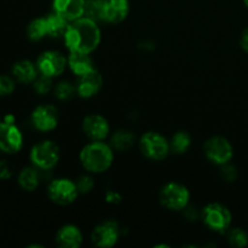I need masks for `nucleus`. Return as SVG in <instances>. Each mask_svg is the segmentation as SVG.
Here are the masks:
<instances>
[{"instance_id": "2eb2a0df", "label": "nucleus", "mask_w": 248, "mask_h": 248, "mask_svg": "<svg viewBox=\"0 0 248 248\" xmlns=\"http://www.w3.org/2000/svg\"><path fill=\"white\" fill-rule=\"evenodd\" d=\"M103 79L98 70L93 69L86 74L79 77V81L77 84V93L82 98H90L97 94L101 90Z\"/></svg>"}, {"instance_id": "39448f33", "label": "nucleus", "mask_w": 248, "mask_h": 248, "mask_svg": "<svg viewBox=\"0 0 248 248\" xmlns=\"http://www.w3.org/2000/svg\"><path fill=\"white\" fill-rule=\"evenodd\" d=\"M140 148L144 156L150 160H155V161L164 160L171 150L170 143L167 142L166 138L160 133L153 132V131L142 136L140 140Z\"/></svg>"}, {"instance_id": "72a5a7b5", "label": "nucleus", "mask_w": 248, "mask_h": 248, "mask_svg": "<svg viewBox=\"0 0 248 248\" xmlns=\"http://www.w3.org/2000/svg\"><path fill=\"white\" fill-rule=\"evenodd\" d=\"M240 44H241L242 50H244L245 52L248 53V28H246L244 31H242Z\"/></svg>"}, {"instance_id": "b1692460", "label": "nucleus", "mask_w": 248, "mask_h": 248, "mask_svg": "<svg viewBox=\"0 0 248 248\" xmlns=\"http://www.w3.org/2000/svg\"><path fill=\"white\" fill-rule=\"evenodd\" d=\"M190 135L188 132H184V131H179V132L174 133L171 142H170L171 150L176 153V154H183V153H186L190 148Z\"/></svg>"}, {"instance_id": "0eeeda50", "label": "nucleus", "mask_w": 248, "mask_h": 248, "mask_svg": "<svg viewBox=\"0 0 248 248\" xmlns=\"http://www.w3.org/2000/svg\"><path fill=\"white\" fill-rule=\"evenodd\" d=\"M47 193L52 202L65 206L74 202L79 191H78L75 182L67 178H57L51 182Z\"/></svg>"}, {"instance_id": "f3484780", "label": "nucleus", "mask_w": 248, "mask_h": 248, "mask_svg": "<svg viewBox=\"0 0 248 248\" xmlns=\"http://www.w3.org/2000/svg\"><path fill=\"white\" fill-rule=\"evenodd\" d=\"M56 242L62 248H79L82 244V234L75 225H63L57 232Z\"/></svg>"}, {"instance_id": "c85d7f7f", "label": "nucleus", "mask_w": 248, "mask_h": 248, "mask_svg": "<svg viewBox=\"0 0 248 248\" xmlns=\"http://www.w3.org/2000/svg\"><path fill=\"white\" fill-rule=\"evenodd\" d=\"M77 183L78 191L81 194H87L93 189L94 186V181L92 177L90 176H81L78 178V181L75 182Z\"/></svg>"}, {"instance_id": "6e6552de", "label": "nucleus", "mask_w": 248, "mask_h": 248, "mask_svg": "<svg viewBox=\"0 0 248 248\" xmlns=\"http://www.w3.org/2000/svg\"><path fill=\"white\" fill-rule=\"evenodd\" d=\"M203 150H205V155L210 161H212L213 164L220 165V166L228 164L234 155V149H232V145L230 144L229 140L224 137H220V136L210 138L205 143Z\"/></svg>"}, {"instance_id": "cd10ccee", "label": "nucleus", "mask_w": 248, "mask_h": 248, "mask_svg": "<svg viewBox=\"0 0 248 248\" xmlns=\"http://www.w3.org/2000/svg\"><path fill=\"white\" fill-rule=\"evenodd\" d=\"M34 84V89L39 94H46L52 89V78H48L46 75H41L36 78Z\"/></svg>"}, {"instance_id": "4468645a", "label": "nucleus", "mask_w": 248, "mask_h": 248, "mask_svg": "<svg viewBox=\"0 0 248 248\" xmlns=\"http://www.w3.org/2000/svg\"><path fill=\"white\" fill-rule=\"evenodd\" d=\"M82 131L91 140H103L109 135L110 127L103 116L92 114L84 119Z\"/></svg>"}, {"instance_id": "473e14b6", "label": "nucleus", "mask_w": 248, "mask_h": 248, "mask_svg": "<svg viewBox=\"0 0 248 248\" xmlns=\"http://www.w3.org/2000/svg\"><path fill=\"white\" fill-rule=\"evenodd\" d=\"M11 167L6 161H0V179H9L11 177Z\"/></svg>"}, {"instance_id": "dca6fc26", "label": "nucleus", "mask_w": 248, "mask_h": 248, "mask_svg": "<svg viewBox=\"0 0 248 248\" xmlns=\"http://www.w3.org/2000/svg\"><path fill=\"white\" fill-rule=\"evenodd\" d=\"M130 12L128 0H106L104 21L109 23H120Z\"/></svg>"}, {"instance_id": "5701e85b", "label": "nucleus", "mask_w": 248, "mask_h": 248, "mask_svg": "<svg viewBox=\"0 0 248 248\" xmlns=\"http://www.w3.org/2000/svg\"><path fill=\"white\" fill-rule=\"evenodd\" d=\"M104 5L106 0H86L84 16L96 22L104 21Z\"/></svg>"}, {"instance_id": "a211bd4d", "label": "nucleus", "mask_w": 248, "mask_h": 248, "mask_svg": "<svg viewBox=\"0 0 248 248\" xmlns=\"http://www.w3.org/2000/svg\"><path fill=\"white\" fill-rule=\"evenodd\" d=\"M67 62L70 70L78 77H81V75L96 69L93 67V62H92L91 57H90V53L69 52Z\"/></svg>"}, {"instance_id": "393cba45", "label": "nucleus", "mask_w": 248, "mask_h": 248, "mask_svg": "<svg viewBox=\"0 0 248 248\" xmlns=\"http://www.w3.org/2000/svg\"><path fill=\"white\" fill-rule=\"evenodd\" d=\"M28 36L31 40L38 41L41 40L43 38H45L47 35V29H46V21L45 17H41V18L34 19L33 22H31V24L28 26Z\"/></svg>"}, {"instance_id": "7ed1b4c3", "label": "nucleus", "mask_w": 248, "mask_h": 248, "mask_svg": "<svg viewBox=\"0 0 248 248\" xmlns=\"http://www.w3.org/2000/svg\"><path fill=\"white\" fill-rule=\"evenodd\" d=\"M31 160L36 169L52 170L60 160V148L52 140H43L31 148Z\"/></svg>"}, {"instance_id": "bb28decb", "label": "nucleus", "mask_w": 248, "mask_h": 248, "mask_svg": "<svg viewBox=\"0 0 248 248\" xmlns=\"http://www.w3.org/2000/svg\"><path fill=\"white\" fill-rule=\"evenodd\" d=\"M75 92H77V87L73 86L68 81L58 82L57 86L55 87V96L60 101H68V99H70L74 96Z\"/></svg>"}, {"instance_id": "f8f14e48", "label": "nucleus", "mask_w": 248, "mask_h": 248, "mask_svg": "<svg viewBox=\"0 0 248 248\" xmlns=\"http://www.w3.org/2000/svg\"><path fill=\"white\" fill-rule=\"evenodd\" d=\"M31 123L36 130L41 132H48L57 127L58 115L53 106H39L31 113Z\"/></svg>"}, {"instance_id": "f03ea898", "label": "nucleus", "mask_w": 248, "mask_h": 248, "mask_svg": "<svg viewBox=\"0 0 248 248\" xmlns=\"http://www.w3.org/2000/svg\"><path fill=\"white\" fill-rule=\"evenodd\" d=\"M113 148L102 140H92L80 152V162L91 173L106 172L113 164Z\"/></svg>"}, {"instance_id": "20e7f679", "label": "nucleus", "mask_w": 248, "mask_h": 248, "mask_svg": "<svg viewBox=\"0 0 248 248\" xmlns=\"http://www.w3.org/2000/svg\"><path fill=\"white\" fill-rule=\"evenodd\" d=\"M190 194L184 186L179 183H167L160 191V202L167 210H186L189 203Z\"/></svg>"}, {"instance_id": "c756f323", "label": "nucleus", "mask_w": 248, "mask_h": 248, "mask_svg": "<svg viewBox=\"0 0 248 248\" xmlns=\"http://www.w3.org/2000/svg\"><path fill=\"white\" fill-rule=\"evenodd\" d=\"M220 176H222V178L225 182H234L237 178L236 167L232 166V165H229V162L224 164L222 170H220Z\"/></svg>"}, {"instance_id": "6ab92c4d", "label": "nucleus", "mask_w": 248, "mask_h": 248, "mask_svg": "<svg viewBox=\"0 0 248 248\" xmlns=\"http://www.w3.org/2000/svg\"><path fill=\"white\" fill-rule=\"evenodd\" d=\"M15 78L22 84H31L38 78V67L31 61H19L12 68Z\"/></svg>"}, {"instance_id": "9d476101", "label": "nucleus", "mask_w": 248, "mask_h": 248, "mask_svg": "<svg viewBox=\"0 0 248 248\" xmlns=\"http://www.w3.org/2000/svg\"><path fill=\"white\" fill-rule=\"evenodd\" d=\"M23 137L15 123H0V150L7 154H14L21 150Z\"/></svg>"}, {"instance_id": "f704fd0d", "label": "nucleus", "mask_w": 248, "mask_h": 248, "mask_svg": "<svg viewBox=\"0 0 248 248\" xmlns=\"http://www.w3.org/2000/svg\"><path fill=\"white\" fill-rule=\"evenodd\" d=\"M244 4L246 5V7L248 9V0H244Z\"/></svg>"}, {"instance_id": "9b49d317", "label": "nucleus", "mask_w": 248, "mask_h": 248, "mask_svg": "<svg viewBox=\"0 0 248 248\" xmlns=\"http://www.w3.org/2000/svg\"><path fill=\"white\" fill-rule=\"evenodd\" d=\"M119 236H120L119 225L113 220H107L94 228L91 240L97 247L110 248L118 242Z\"/></svg>"}, {"instance_id": "1a4fd4ad", "label": "nucleus", "mask_w": 248, "mask_h": 248, "mask_svg": "<svg viewBox=\"0 0 248 248\" xmlns=\"http://www.w3.org/2000/svg\"><path fill=\"white\" fill-rule=\"evenodd\" d=\"M67 64V58L57 51H45L39 56L38 62H36L39 73L52 79L62 74Z\"/></svg>"}, {"instance_id": "ddd939ff", "label": "nucleus", "mask_w": 248, "mask_h": 248, "mask_svg": "<svg viewBox=\"0 0 248 248\" xmlns=\"http://www.w3.org/2000/svg\"><path fill=\"white\" fill-rule=\"evenodd\" d=\"M86 0H53V12L62 16L68 22L77 21L85 15Z\"/></svg>"}, {"instance_id": "412c9836", "label": "nucleus", "mask_w": 248, "mask_h": 248, "mask_svg": "<svg viewBox=\"0 0 248 248\" xmlns=\"http://www.w3.org/2000/svg\"><path fill=\"white\" fill-rule=\"evenodd\" d=\"M18 183L24 190H35L40 183V176H39L38 170L33 169V167H26L24 170H22L18 176Z\"/></svg>"}, {"instance_id": "f257e3e1", "label": "nucleus", "mask_w": 248, "mask_h": 248, "mask_svg": "<svg viewBox=\"0 0 248 248\" xmlns=\"http://www.w3.org/2000/svg\"><path fill=\"white\" fill-rule=\"evenodd\" d=\"M101 35L97 22L84 16L70 22L63 38L69 52L91 53L98 47Z\"/></svg>"}, {"instance_id": "a878e982", "label": "nucleus", "mask_w": 248, "mask_h": 248, "mask_svg": "<svg viewBox=\"0 0 248 248\" xmlns=\"http://www.w3.org/2000/svg\"><path fill=\"white\" fill-rule=\"evenodd\" d=\"M228 241H229V244L234 247H246L248 245V234L244 229H241V228H235V229L230 230L229 232Z\"/></svg>"}, {"instance_id": "4be33fe9", "label": "nucleus", "mask_w": 248, "mask_h": 248, "mask_svg": "<svg viewBox=\"0 0 248 248\" xmlns=\"http://www.w3.org/2000/svg\"><path fill=\"white\" fill-rule=\"evenodd\" d=\"M135 144V135L131 131L119 130L111 136V147L119 152H125Z\"/></svg>"}, {"instance_id": "aec40b11", "label": "nucleus", "mask_w": 248, "mask_h": 248, "mask_svg": "<svg viewBox=\"0 0 248 248\" xmlns=\"http://www.w3.org/2000/svg\"><path fill=\"white\" fill-rule=\"evenodd\" d=\"M46 21V29H47V35L51 38H60V36H64L65 31H67L68 26L70 22L63 18L58 14L53 12V14L48 15L45 17Z\"/></svg>"}, {"instance_id": "7c9ffc66", "label": "nucleus", "mask_w": 248, "mask_h": 248, "mask_svg": "<svg viewBox=\"0 0 248 248\" xmlns=\"http://www.w3.org/2000/svg\"><path fill=\"white\" fill-rule=\"evenodd\" d=\"M15 90V84L9 77H0V96H7Z\"/></svg>"}, {"instance_id": "2f4dec72", "label": "nucleus", "mask_w": 248, "mask_h": 248, "mask_svg": "<svg viewBox=\"0 0 248 248\" xmlns=\"http://www.w3.org/2000/svg\"><path fill=\"white\" fill-rule=\"evenodd\" d=\"M123 198H121L120 194L115 190H108L106 193V201L110 205H118L121 202Z\"/></svg>"}, {"instance_id": "423d86ee", "label": "nucleus", "mask_w": 248, "mask_h": 248, "mask_svg": "<svg viewBox=\"0 0 248 248\" xmlns=\"http://www.w3.org/2000/svg\"><path fill=\"white\" fill-rule=\"evenodd\" d=\"M232 218L230 211L220 203H210L202 210L203 223L213 232H227L232 224Z\"/></svg>"}]
</instances>
